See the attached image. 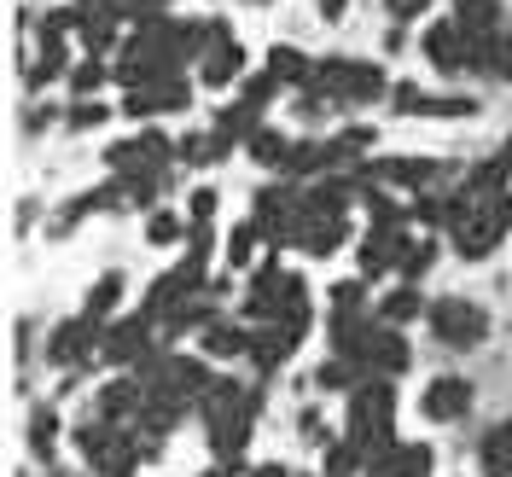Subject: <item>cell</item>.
I'll return each mask as SVG.
<instances>
[{
  "label": "cell",
  "mask_w": 512,
  "mask_h": 477,
  "mask_svg": "<svg viewBox=\"0 0 512 477\" xmlns=\"http://www.w3.org/2000/svg\"><path fill=\"white\" fill-rule=\"evenodd\" d=\"M146 239H152V245H175V239H181V222H175V216H152V222H146Z\"/></svg>",
  "instance_id": "27"
},
{
  "label": "cell",
  "mask_w": 512,
  "mask_h": 477,
  "mask_svg": "<svg viewBox=\"0 0 512 477\" xmlns=\"http://www.w3.org/2000/svg\"><path fill=\"white\" fill-rule=\"evenodd\" d=\"M425 59L437 64V70H448V76H454V70H466V30H460L454 18L437 24V30L425 35Z\"/></svg>",
  "instance_id": "6"
},
{
  "label": "cell",
  "mask_w": 512,
  "mask_h": 477,
  "mask_svg": "<svg viewBox=\"0 0 512 477\" xmlns=\"http://www.w3.org/2000/svg\"><path fill=\"white\" fill-rule=\"evenodd\" d=\"M431 472V448L425 443H390L367 460V477H425Z\"/></svg>",
  "instance_id": "3"
},
{
  "label": "cell",
  "mask_w": 512,
  "mask_h": 477,
  "mask_svg": "<svg viewBox=\"0 0 512 477\" xmlns=\"http://www.w3.org/2000/svg\"><path fill=\"white\" fill-rule=\"evenodd\" d=\"M384 6H390V18H396V24H408V18H419L431 0H384Z\"/></svg>",
  "instance_id": "32"
},
{
  "label": "cell",
  "mask_w": 512,
  "mask_h": 477,
  "mask_svg": "<svg viewBox=\"0 0 512 477\" xmlns=\"http://www.w3.org/2000/svg\"><path fill=\"white\" fill-rule=\"evenodd\" d=\"M355 373H367V367L350 361V355H332V361L315 373V384H320V390H344V384H355Z\"/></svg>",
  "instance_id": "18"
},
{
  "label": "cell",
  "mask_w": 512,
  "mask_h": 477,
  "mask_svg": "<svg viewBox=\"0 0 512 477\" xmlns=\"http://www.w3.org/2000/svg\"><path fill=\"white\" fill-rule=\"evenodd\" d=\"M297 245L309 256H332L344 245V216H309L303 210V222H297Z\"/></svg>",
  "instance_id": "7"
},
{
  "label": "cell",
  "mask_w": 512,
  "mask_h": 477,
  "mask_svg": "<svg viewBox=\"0 0 512 477\" xmlns=\"http://www.w3.org/2000/svg\"><path fill=\"white\" fill-rule=\"evenodd\" d=\"M268 76H280V82H309V76H315V70H309V59H303V53H291V47H274V53H268Z\"/></svg>",
  "instance_id": "17"
},
{
  "label": "cell",
  "mask_w": 512,
  "mask_h": 477,
  "mask_svg": "<svg viewBox=\"0 0 512 477\" xmlns=\"http://www.w3.org/2000/svg\"><path fill=\"white\" fill-rule=\"evenodd\" d=\"M134 402H140V384H111V390L99 396V414L117 425V419H128V408H134Z\"/></svg>",
  "instance_id": "19"
},
{
  "label": "cell",
  "mask_w": 512,
  "mask_h": 477,
  "mask_svg": "<svg viewBox=\"0 0 512 477\" xmlns=\"http://www.w3.org/2000/svg\"><path fill=\"white\" fill-rule=\"evenodd\" d=\"M251 477H286V466H256Z\"/></svg>",
  "instance_id": "36"
},
{
  "label": "cell",
  "mask_w": 512,
  "mask_h": 477,
  "mask_svg": "<svg viewBox=\"0 0 512 477\" xmlns=\"http://www.w3.org/2000/svg\"><path fill=\"white\" fill-rule=\"evenodd\" d=\"M431 262H437V245H431V239H425V245H408V256H402V274H408V280H419Z\"/></svg>",
  "instance_id": "26"
},
{
  "label": "cell",
  "mask_w": 512,
  "mask_h": 477,
  "mask_svg": "<svg viewBox=\"0 0 512 477\" xmlns=\"http://www.w3.org/2000/svg\"><path fill=\"white\" fill-rule=\"evenodd\" d=\"M82 12H88V6H82ZM82 41H88V53H94V59H105V53H111V41H117L111 18H105V12H88V18H82Z\"/></svg>",
  "instance_id": "16"
},
{
  "label": "cell",
  "mask_w": 512,
  "mask_h": 477,
  "mask_svg": "<svg viewBox=\"0 0 512 477\" xmlns=\"http://www.w3.org/2000/svg\"><path fill=\"white\" fill-rule=\"evenodd\" d=\"M495 76H507V82H512V35L495 41Z\"/></svg>",
  "instance_id": "33"
},
{
  "label": "cell",
  "mask_w": 512,
  "mask_h": 477,
  "mask_svg": "<svg viewBox=\"0 0 512 477\" xmlns=\"http://www.w3.org/2000/svg\"><path fill=\"white\" fill-rule=\"evenodd\" d=\"M425 419H460L466 408H472V384L466 379H431V390H425Z\"/></svg>",
  "instance_id": "5"
},
{
  "label": "cell",
  "mask_w": 512,
  "mask_h": 477,
  "mask_svg": "<svg viewBox=\"0 0 512 477\" xmlns=\"http://www.w3.org/2000/svg\"><path fill=\"white\" fill-rule=\"evenodd\" d=\"M414 315H419V291L414 286L390 291V297H384V309H379V320H390V326H396V320H414Z\"/></svg>",
  "instance_id": "23"
},
{
  "label": "cell",
  "mask_w": 512,
  "mask_h": 477,
  "mask_svg": "<svg viewBox=\"0 0 512 477\" xmlns=\"http://www.w3.org/2000/svg\"><path fill=\"white\" fill-rule=\"evenodd\" d=\"M245 146H251L256 163H286V169H291V158H297V152L286 146V134H274V128H256Z\"/></svg>",
  "instance_id": "14"
},
{
  "label": "cell",
  "mask_w": 512,
  "mask_h": 477,
  "mask_svg": "<svg viewBox=\"0 0 512 477\" xmlns=\"http://www.w3.org/2000/svg\"><path fill=\"white\" fill-rule=\"evenodd\" d=\"M256 6H262V0H256Z\"/></svg>",
  "instance_id": "37"
},
{
  "label": "cell",
  "mask_w": 512,
  "mask_h": 477,
  "mask_svg": "<svg viewBox=\"0 0 512 477\" xmlns=\"http://www.w3.org/2000/svg\"><path fill=\"white\" fill-rule=\"evenodd\" d=\"M402 256H408V239H402L396 227H373V233H367V245H361V274L402 268Z\"/></svg>",
  "instance_id": "4"
},
{
  "label": "cell",
  "mask_w": 512,
  "mask_h": 477,
  "mask_svg": "<svg viewBox=\"0 0 512 477\" xmlns=\"http://www.w3.org/2000/svg\"><path fill=\"white\" fill-rule=\"evenodd\" d=\"M94 472H99V477H134V448L117 437V443H111V448L94 460Z\"/></svg>",
  "instance_id": "20"
},
{
  "label": "cell",
  "mask_w": 512,
  "mask_h": 477,
  "mask_svg": "<svg viewBox=\"0 0 512 477\" xmlns=\"http://www.w3.org/2000/svg\"><path fill=\"white\" fill-rule=\"evenodd\" d=\"M99 344V332H94V320L82 315V320H64L59 332H53V344H47V355L53 361H82V355Z\"/></svg>",
  "instance_id": "9"
},
{
  "label": "cell",
  "mask_w": 512,
  "mask_h": 477,
  "mask_svg": "<svg viewBox=\"0 0 512 477\" xmlns=\"http://www.w3.org/2000/svg\"><path fill=\"white\" fill-rule=\"evenodd\" d=\"M361 309V280H350V286H332V315H355Z\"/></svg>",
  "instance_id": "29"
},
{
  "label": "cell",
  "mask_w": 512,
  "mask_h": 477,
  "mask_svg": "<svg viewBox=\"0 0 512 477\" xmlns=\"http://www.w3.org/2000/svg\"><path fill=\"white\" fill-rule=\"evenodd\" d=\"M454 24L466 35H495L501 24V0H454Z\"/></svg>",
  "instance_id": "11"
},
{
  "label": "cell",
  "mask_w": 512,
  "mask_h": 477,
  "mask_svg": "<svg viewBox=\"0 0 512 477\" xmlns=\"http://www.w3.org/2000/svg\"><path fill=\"white\" fill-rule=\"evenodd\" d=\"M53 408H35L30 414V448H35V460H53Z\"/></svg>",
  "instance_id": "21"
},
{
  "label": "cell",
  "mask_w": 512,
  "mask_h": 477,
  "mask_svg": "<svg viewBox=\"0 0 512 477\" xmlns=\"http://www.w3.org/2000/svg\"><path fill=\"white\" fill-rule=\"evenodd\" d=\"M256 239H262V227L256 222H239L233 227V245H227V256H233V262H251V245Z\"/></svg>",
  "instance_id": "25"
},
{
  "label": "cell",
  "mask_w": 512,
  "mask_h": 477,
  "mask_svg": "<svg viewBox=\"0 0 512 477\" xmlns=\"http://www.w3.org/2000/svg\"><path fill=\"white\" fill-rule=\"evenodd\" d=\"M425 315H431V332L443 344H454V350H472V344L489 338V315H483L478 303H466V297H437Z\"/></svg>",
  "instance_id": "2"
},
{
  "label": "cell",
  "mask_w": 512,
  "mask_h": 477,
  "mask_svg": "<svg viewBox=\"0 0 512 477\" xmlns=\"http://www.w3.org/2000/svg\"><path fill=\"white\" fill-rule=\"evenodd\" d=\"M320 18H344V0H320Z\"/></svg>",
  "instance_id": "35"
},
{
  "label": "cell",
  "mask_w": 512,
  "mask_h": 477,
  "mask_svg": "<svg viewBox=\"0 0 512 477\" xmlns=\"http://www.w3.org/2000/svg\"><path fill=\"white\" fill-rule=\"evenodd\" d=\"M117 297H123V280H117V274H105V280L88 291V320L111 315V309H117Z\"/></svg>",
  "instance_id": "22"
},
{
  "label": "cell",
  "mask_w": 512,
  "mask_h": 477,
  "mask_svg": "<svg viewBox=\"0 0 512 477\" xmlns=\"http://www.w3.org/2000/svg\"><path fill=\"white\" fill-rule=\"evenodd\" d=\"M239 70H245V53H239L233 41H216V59H204V82L222 88V82H233Z\"/></svg>",
  "instance_id": "12"
},
{
  "label": "cell",
  "mask_w": 512,
  "mask_h": 477,
  "mask_svg": "<svg viewBox=\"0 0 512 477\" xmlns=\"http://www.w3.org/2000/svg\"><path fill=\"white\" fill-rule=\"evenodd\" d=\"M204 350L210 355H239V350H251V332H239V326H204Z\"/></svg>",
  "instance_id": "15"
},
{
  "label": "cell",
  "mask_w": 512,
  "mask_h": 477,
  "mask_svg": "<svg viewBox=\"0 0 512 477\" xmlns=\"http://www.w3.org/2000/svg\"><path fill=\"white\" fill-rule=\"evenodd\" d=\"M99 82H105V59H88L76 76H70V88H76V94H94Z\"/></svg>",
  "instance_id": "28"
},
{
  "label": "cell",
  "mask_w": 512,
  "mask_h": 477,
  "mask_svg": "<svg viewBox=\"0 0 512 477\" xmlns=\"http://www.w3.org/2000/svg\"><path fill=\"white\" fill-rule=\"evenodd\" d=\"M361 367H367V379H390V373H402V367H408V344H402L396 332H384V326H379V338L367 344V361H361Z\"/></svg>",
  "instance_id": "10"
},
{
  "label": "cell",
  "mask_w": 512,
  "mask_h": 477,
  "mask_svg": "<svg viewBox=\"0 0 512 477\" xmlns=\"http://www.w3.org/2000/svg\"><path fill=\"white\" fill-rule=\"evenodd\" d=\"M210 216H216V192L198 187V192H192V222H210Z\"/></svg>",
  "instance_id": "31"
},
{
  "label": "cell",
  "mask_w": 512,
  "mask_h": 477,
  "mask_svg": "<svg viewBox=\"0 0 512 477\" xmlns=\"http://www.w3.org/2000/svg\"><path fill=\"white\" fill-rule=\"evenodd\" d=\"M146 344H152L146 320H123V326H111V338H99L105 361H146Z\"/></svg>",
  "instance_id": "8"
},
{
  "label": "cell",
  "mask_w": 512,
  "mask_h": 477,
  "mask_svg": "<svg viewBox=\"0 0 512 477\" xmlns=\"http://www.w3.org/2000/svg\"><path fill=\"white\" fill-rule=\"evenodd\" d=\"M390 414H396V384L390 379H367L355 384L350 396V443L367 448V460L390 448Z\"/></svg>",
  "instance_id": "1"
},
{
  "label": "cell",
  "mask_w": 512,
  "mask_h": 477,
  "mask_svg": "<svg viewBox=\"0 0 512 477\" xmlns=\"http://www.w3.org/2000/svg\"><path fill=\"white\" fill-rule=\"evenodd\" d=\"M367 448L361 443H338L332 454H326V477H344V472H355V460H361Z\"/></svg>",
  "instance_id": "24"
},
{
  "label": "cell",
  "mask_w": 512,
  "mask_h": 477,
  "mask_svg": "<svg viewBox=\"0 0 512 477\" xmlns=\"http://www.w3.org/2000/svg\"><path fill=\"white\" fill-rule=\"evenodd\" d=\"M70 123H76V128H94V123H105V105H82V111H70Z\"/></svg>",
  "instance_id": "34"
},
{
  "label": "cell",
  "mask_w": 512,
  "mask_h": 477,
  "mask_svg": "<svg viewBox=\"0 0 512 477\" xmlns=\"http://www.w3.org/2000/svg\"><path fill=\"white\" fill-rule=\"evenodd\" d=\"M384 175H390V181H431V175H437V163H390Z\"/></svg>",
  "instance_id": "30"
},
{
  "label": "cell",
  "mask_w": 512,
  "mask_h": 477,
  "mask_svg": "<svg viewBox=\"0 0 512 477\" xmlns=\"http://www.w3.org/2000/svg\"><path fill=\"white\" fill-rule=\"evenodd\" d=\"M483 466H489V472H501V477H512V419H507V425H495V431L483 437Z\"/></svg>",
  "instance_id": "13"
}]
</instances>
